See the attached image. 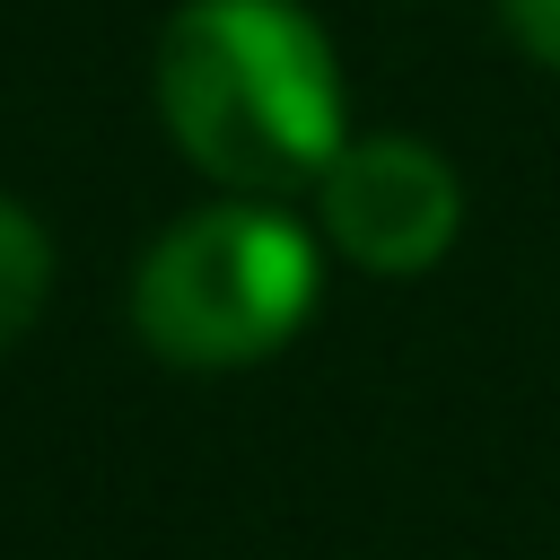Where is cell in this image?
Here are the masks:
<instances>
[{"label": "cell", "mask_w": 560, "mask_h": 560, "mask_svg": "<svg viewBox=\"0 0 560 560\" xmlns=\"http://www.w3.org/2000/svg\"><path fill=\"white\" fill-rule=\"evenodd\" d=\"M158 114L228 192H298L350 140L332 35L298 0H184L158 35Z\"/></svg>", "instance_id": "1"}, {"label": "cell", "mask_w": 560, "mask_h": 560, "mask_svg": "<svg viewBox=\"0 0 560 560\" xmlns=\"http://www.w3.org/2000/svg\"><path fill=\"white\" fill-rule=\"evenodd\" d=\"M315 210H324V236L359 271L420 280V271L446 262V245L464 228V184L429 140L376 131V140H341V158L315 184Z\"/></svg>", "instance_id": "3"}, {"label": "cell", "mask_w": 560, "mask_h": 560, "mask_svg": "<svg viewBox=\"0 0 560 560\" xmlns=\"http://www.w3.org/2000/svg\"><path fill=\"white\" fill-rule=\"evenodd\" d=\"M44 289H52V245H44V228H35L18 201H0V350L44 315Z\"/></svg>", "instance_id": "4"}, {"label": "cell", "mask_w": 560, "mask_h": 560, "mask_svg": "<svg viewBox=\"0 0 560 560\" xmlns=\"http://www.w3.org/2000/svg\"><path fill=\"white\" fill-rule=\"evenodd\" d=\"M315 236L236 192L175 219L131 280V324L166 368H254L315 315Z\"/></svg>", "instance_id": "2"}, {"label": "cell", "mask_w": 560, "mask_h": 560, "mask_svg": "<svg viewBox=\"0 0 560 560\" xmlns=\"http://www.w3.org/2000/svg\"><path fill=\"white\" fill-rule=\"evenodd\" d=\"M499 18L542 70H560V0H499Z\"/></svg>", "instance_id": "5"}]
</instances>
